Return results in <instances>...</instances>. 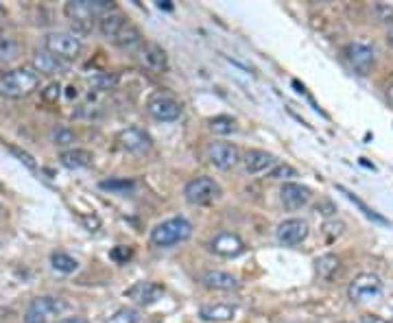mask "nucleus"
<instances>
[{"label":"nucleus","mask_w":393,"mask_h":323,"mask_svg":"<svg viewBox=\"0 0 393 323\" xmlns=\"http://www.w3.org/2000/svg\"><path fill=\"white\" fill-rule=\"evenodd\" d=\"M114 9L116 7L110 3V0H70V3H66V7H64V13L72 22L74 35L79 37V35L92 33L94 20Z\"/></svg>","instance_id":"f257e3e1"},{"label":"nucleus","mask_w":393,"mask_h":323,"mask_svg":"<svg viewBox=\"0 0 393 323\" xmlns=\"http://www.w3.org/2000/svg\"><path fill=\"white\" fill-rule=\"evenodd\" d=\"M40 87V75L28 66L7 70L0 77V94L7 98H24Z\"/></svg>","instance_id":"f03ea898"},{"label":"nucleus","mask_w":393,"mask_h":323,"mask_svg":"<svg viewBox=\"0 0 393 323\" xmlns=\"http://www.w3.org/2000/svg\"><path fill=\"white\" fill-rule=\"evenodd\" d=\"M192 236V225L184 216L166 218L160 225L151 229V243L156 247H173L177 243H184Z\"/></svg>","instance_id":"7ed1b4c3"},{"label":"nucleus","mask_w":393,"mask_h":323,"mask_svg":"<svg viewBox=\"0 0 393 323\" xmlns=\"http://www.w3.org/2000/svg\"><path fill=\"white\" fill-rule=\"evenodd\" d=\"M44 49H47L51 55H55L57 60L70 62V60H77V57H79L83 44L74 33L53 31V33L47 35V40H44Z\"/></svg>","instance_id":"20e7f679"},{"label":"nucleus","mask_w":393,"mask_h":323,"mask_svg":"<svg viewBox=\"0 0 393 323\" xmlns=\"http://www.w3.org/2000/svg\"><path fill=\"white\" fill-rule=\"evenodd\" d=\"M64 302L59 297H35L24 311V323H53L64 313Z\"/></svg>","instance_id":"39448f33"},{"label":"nucleus","mask_w":393,"mask_h":323,"mask_svg":"<svg viewBox=\"0 0 393 323\" xmlns=\"http://www.w3.org/2000/svg\"><path fill=\"white\" fill-rule=\"evenodd\" d=\"M184 197L192 205H206L221 197V186L212 177H194L186 184Z\"/></svg>","instance_id":"423d86ee"},{"label":"nucleus","mask_w":393,"mask_h":323,"mask_svg":"<svg viewBox=\"0 0 393 323\" xmlns=\"http://www.w3.org/2000/svg\"><path fill=\"white\" fill-rule=\"evenodd\" d=\"M383 293V280L376 273H358L350 282L347 288V297L352 302H367L374 299Z\"/></svg>","instance_id":"0eeeda50"},{"label":"nucleus","mask_w":393,"mask_h":323,"mask_svg":"<svg viewBox=\"0 0 393 323\" xmlns=\"http://www.w3.org/2000/svg\"><path fill=\"white\" fill-rule=\"evenodd\" d=\"M345 57L350 66L358 72V75L365 77L367 72L371 70L374 66V60H376V53H374V46L367 44L365 40H356V42H350L345 46Z\"/></svg>","instance_id":"6e6552de"},{"label":"nucleus","mask_w":393,"mask_h":323,"mask_svg":"<svg viewBox=\"0 0 393 323\" xmlns=\"http://www.w3.org/2000/svg\"><path fill=\"white\" fill-rule=\"evenodd\" d=\"M147 112L160 123H173L181 116V105L169 94H156L153 98H149Z\"/></svg>","instance_id":"1a4fd4ad"},{"label":"nucleus","mask_w":393,"mask_h":323,"mask_svg":"<svg viewBox=\"0 0 393 323\" xmlns=\"http://www.w3.org/2000/svg\"><path fill=\"white\" fill-rule=\"evenodd\" d=\"M308 232H310V227L304 218H286V221H282L278 225L276 236L284 247H295L308 238Z\"/></svg>","instance_id":"9d476101"},{"label":"nucleus","mask_w":393,"mask_h":323,"mask_svg":"<svg viewBox=\"0 0 393 323\" xmlns=\"http://www.w3.org/2000/svg\"><path fill=\"white\" fill-rule=\"evenodd\" d=\"M280 199H282V205L286 210H301L304 205L310 203L312 199V193L308 186H301L297 182H284L282 190H280Z\"/></svg>","instance_id":"9b49d317"},{"label":"nucleus","mask_w":393,"mask_h":323,"mask_svg":"<svg viewBox=\"0 0 393 323\" xmlns=\"http://www.w3.org/2000/svg\"><path fill=\"white\" fill-rule=\"evenodd\" d=\"M208 159L212 162L217 168L228 171V168H234L238 164L240 153L230 142H212L208 146Z\"/></svg>","instance_id":"f8f14e48"},{"label":"nucleus","mask_w":393,"mask_h":323,"mask_svg":"<svg viewBox=\"0 0 393 323\" xmlns=\"http://www.w3.org/2000/svg\"><path fill=\"white\" fill-rule=\"evenodd\" d=\"M210 249L217 254V256H223V258H236L245 252V243L243 238L238 236V234H232V232H221L219 236L212 238L210 243Z\"/></svg>","instance_id":"ddd939ff"},{"label":"nucleus","mask_w":393,"mask_h":323,"mask_svg":"<svg viewBox=\"0 0 393 323\" xmlns=\"http://www.w3.org/2000/svg\"><path fill=\"white\" fill-rule=\"evenodd\" d=\"M125 295L129 299H133L135 304H140V306H151V304H156L158 299H162L164 286L158 284V282H135L133 286H129L125 290Z\"/></svg>","instance_id":"4468645a"},{"label":"nucleus","mask_w":393,"mask_h":323,"mask_svg":"<svg viewBox=\"0 0 393 323\" xmlns=\"http://www.w3.org/2000/svg\"><path fill=\"white\" fill-rule=\"evenodd\" d=\"M140 60L149 70H153V72H166V68H169V57H166V51L156 42H144L142 44Z\"/></svg>","instance_id":"2eb2a0df"},{"label":"nucleus","mask_w":393,"mask_h":323,"mask_svg":"<svg viewBox=\"0 0 393 323\" xmlns=\"http://www.w3.org/2000/svg\"><path fill=\"white\" fill-rule=\"evenodd\" d=\"M118 142L129 153H142V151H147L149 146H151V138L144 134L142 129H138V127H129L125 131H120V134H118Z\"/></svg>","instance_id":"dca6fc26"},{"label":"nucleus","mask_w":393,"mask_h":323,"mask_svg":"<svg viewBox=\"0 0 393 323\" xmlns=\"http://www.w3.org/2000/svg\"><path fill=\"white\" fill-rule=\"evenodd\" d=\"M199 282L210 290H234V288H238L236 277L232 273H225V271H206V273H201Z\"/></svg>","instance_id":"f3484780"},{"label":"nucleus","mask_w":393,"mask_h":323,"mask_svg":"<svg viewBox=\"0 0 393 323\" xmlns=\"http://www.w3.org/2000/svg\"><path fill=\"white\" fill-rule=\"evenodd\" d=\"M127 22H129V20L123 16V13L114 9V11L105 13V16L99 18V31L103 33V37H108L110 42H114V40L118 37V33L125 28Z\"/></svg>","instance_id":"a211bd4d"},{"label":"nucleus","mask_w":393,"mask_h":323,"mask_svg":"<svg viewBox=\"0 0 393 323\" xmlns=\"http://www.w3.org/2000/svg\"><path fill=\"white\" fill-rule=\"evenodd\" d=\"M274 166H276V157L262 149H251L245 153V168L249 175H260Z\"/></svg>","instance_id":"6ab92c4d"},{"label":"nucleus","mask_w":393,"mask_h":323,"mask_svg":"<svg viewBox=\"0 0 393 323\" xmlns=\"http://www.w3.org/2000/svg\"><path fill=\"white\" fill-rule=\"evenodd\" d=\"M236 315V311L230 304H210V306H201L199 317L203 321H212V323H221V321H232Z\"/></svg>","instance_id":"aec40b11"},{"label":"nucleus","mask_w":393,"mask_h":323,"mask_svg":"<svg viewBox=\"0 0 393 323\" xmlns=\"http://www.w3.org/2000/svg\"><path fill=\"white\" fill-rule=\"evenodd\" d=\"M92 153L85 151V149H70V151H64L59 155V162H62V166L70 168V171H77V168H87L92 164Z\"/></svg>","instance_id":"412c9836"},{"label":"nucleus","mask_w":393,"mask_h":323,"mask_svg":"<svg viewBox=\"0 0 393 323\" xmlns=\"http://www.w3.org/2000/svg\"><path fill=\"white\" fill-rule=\"evenodd\" d=\"M64 68V64H62V60H57L55 55H51L49 51H37L35 55H33V70L37 72H42V75H55V72H59Z\"/></svg>","instance_id":"4be33fe9"},{"label":"nucleus","mask_w":393,"mask_h":323,"mask_svg":"<svg viewBox=\"0 0 393 323\" xmlns=\"http://www.w3.org/2000/svg\"><path fill=\"white\" fill-rule=\"evenodd\" d=\"M337 190H339V193L347 199V201H352L354 205H356V208L362 212V214H365L367 218H371V221H376V223H381V225H389V221H387V218L385 216H381V214H378L376 210H371L369 208V205L365 203V201H362V199H358L354 193H352V190H347L345 186H337Z\"/></svg>","instance_id":"5701e85b"},{"label":"nucleus","mask_w":393,"mask_h":323,"mask_svg":"<svg viewBox=\"0 0 393 323\" xmlns=\"http://www.w3.org/2000/svg\"><path fill=\"white\" fill-rule=\"evenodd\" d=\"M315 269H317V275L324 277V280H332V275L341 269V260L335 254L319 256L315 260Z\"/></svg>","instance_id":"b1692460"},{"label":"nucleus","mask_w":393,"mask_h":323,"mask_svg":"<svg viewBox=\"0 0 393 323\" xmlns=\"http://www.w3.org/2000/svg\"><path fill=\"white\" fill-rule=\"evenodd\" d=\"M51 264H53V269L59 271V273H74L79 269V262L74 260L72 256L64 254V252H53L51 254Z\"/></svg>","instance_id":"393cba45"},{"label":"nucleus","mask_w":393,"mask_h":323,"mask_svg":"<svg viewBox=\"0 0 393 323\" xmlns=\"http://www.w3.org/2000/svg\"><path fill=\"white\" fill-rule=\"evenodd\" d=\"M210 129L219 136H228L236 129V121L232 119V116H215V119L210 121Z\"/></svg>","instance_id":"a878e982"},{"label":"nucleus","mask_w":393,"mask_h":323,"mask_svg":"<svg viewBox=\"0 0 393 323\" xmlns=\"http://www.w3.org/2000/svg\"><path fill=\"white\" fill-rule=\"evenodd\" d=\"M103 190H110V193H116V195H127L135 188V184L131 180H103L99 184Z\"/></svg>","instance_id":"bb28decb"},{"label":"nucleus","mask_w":393,"mask_h":323,"mask_svg":"<svg viewBox=\"0 0 393 323\" xmlns=\"http://www.w3.org/2000/svg\"><path fill=\"white\" fill-rule=\"evenodd\" d=\"M140 313L135 308H118V311L108 319V323H138Z\"/></svg>","instance_id":"cd10ccee"},{"label":"nucleus","mask_w":393,"mask_h":323,"mask_svg":"<svg viewBox=\"0 0 393 323\" xmlns=\"http://www.w3.org/2000/svg\"><path fill=\"white\" fill-rule=\"evenodd\" d=\"M269 177L271 180H291V177H297V171L289 164H276L269 171Z\"/></svg>","instance_id":"c85d7f7f"},{"label":"nucleus","mask_w":393,"mask_h":323,"mask_svg":"<svg viewBox=\"0 0 393 323\" xmlns=\"http://www.w3.org/2000/svg\"><path fill=\"white\" fill-rule=\"evenodd\" d=\"M374 13L381 22H393V3H376Z\"/></svg>","instance_id":"c756f323"},{"label":"nucleus","mask_w":393,"mask_h":323,"mask_svg":"<svg viewBox=\"0 0 393 323\" xmlns=\"http://www.w3.org/2000/svg\"><path fill=\"white\" fill-rule=\"evenodd\" d=\"M343 229H345V225H343L341 221H330V223H326V225H324V234L328 236V241H335V238H339L341 234H343Z\"/></svg>","instance_id":"7c9ffc66"},{"label":"nucleus","mask_w":393,"mask_h":323,"mask_svg":"<svg viewBox=\"0 0 393 323\" xmlns=\"http://www.w3.org/2000/svg\"><path fill=\"white\" fill-rule=\"evenodd\" d=\"M110 256H112V260H116L118 264H125V262L133 256V249H131V247H114Z\"/></svg>","instance_id":"2f4dec72"},{"label":"nucleus","mask_w":393,"mask_h":323,"mask_svg":"<svg viewBox=\"0 0 393 323\" xmlns=\"http://www.w3.org/2000/svg\"><path fill=\"white\" fill-rule=\"evenodd\" d=\"M53 140H55V144L64 146V144L74 142V134H72V131H68V129H55L53 131Z\"/></svg>","instance_id":"473e14b6"},{"label":"nucleus","mask_w":393,"mask_h":323,"mask_svg":"<svg viewBox=\"0 0 393 323\" xmlns=\"http://www.w3.org/2000/svg\"><path fill=\"white\" fill-rule=\"evenodd\" d=\"M114 83H116V77H114V75H99L97 79H92V85L99 87V90H110Z\"/></svg>","instance_id":"72a5a7b5"},{"label":"nucleus","mask_w":393,"mask_h":323,"mask_svg":"<svg viewBox=\"0 0 393 323\" xmlns=\"http://www.w3.org/2000/svg\"><path fill=\"white\" fill-rule=\"evenodd\" d=\"M59 90H62V87H59V83H51L47 90L42 92V96L47 98V101H57L59 98Z\"/></svg>","instance_id":"f704fd0d"},{"label":"nucleus","mask_w":393,"mask_h":323,"mask_svg":"<svg viewBox=\"0 0 393 323\" xmlns=\"http://www.w3.org/2000/svg\"><path fill=\"white\" fill-rule=\"evenodd\" d=\"M360 323H393V321H389V319H385V317H381V315L369 313V315H362V317H360Z\"/></svg>","instance_id":"c9c22d12"},{"label":"nucleus","mask_w":393,"mask_h":323,"mask_svg":"<svg viewBox=\"0 0 393 323\" xmlns=\"http://www.w3.org/2000/svg\"><path fill=\"white\" fill-rule=\"evenodd\" d=\"M317 212H321L324 216H332V214L337 212V208H335V205H332L330 201H321L319 205H317Z\"/></svg>","instance_id":"e433bc0d"},{"label":"nucleus","mask_w":393,"mask_h":323,"mask_svg":"<svg viewBox=\"0 0 393 323\" xmlns=\"http://www.w3.org/2000/svg\"><path fill=\"white\" fill-rule=\"evenodd\" d=\"M13 153H16L22 162H24V164L28 166V168H35V162H33V157L31 155H28V153H24V151H20V149H16V146H13V149H11Z\"/></svg>","instance_id":"4c0bfd02"},{"label":"nucleus","mask_w":393,"mask_h":323,"mask_svg":"<svg viewBox=\"0 0 393 323\" xmlns=\"http://www.w3.org/2000/svg\"><path fill=\"white\" fill-rule=\"evenodd\" d=\"M83 221H85V225L90 227V232H97L99 225H101V221H99L97 216H92V218H90V216H83Z\"/></svg>","instance_id":"58836bf2"},{"label":"nucleus","mask_w":393,"mask_h":323,"mask_svg":"<svg viewBox=\"0 0 393 323\" xmlns=\"http://www.w3.org/2000/svg\"><path fill=\"white\" fill-rule=\"evenodd\" d=\"M158 7H160V9H166V11H171V9H173L171 0H160V3H158Z\"/></svg>","instance_id":"ea45409f"},{"label":"nucleus","mask_w":393,"mask_h":323,"mask_svg":"<svg viewBox=\"0 0 393 323\" xmlns=\"http://www.w3.org/2000/svg\"><path fill=\"white\" fill-rule=\"evenodd\" d=\"M387 42H389V46L393 49V26L387 31Z\"/></svg>","instance_id":"a19ab883"},{"label":"nucleus","mask_w":393,"mask_h":323,"mask_svg":"<svg viewBox=\"0 0 393 323\" xmlns=\"http://www.w3.org/2000/svg\"><path fill=\"white\" fill-rule=\"evenodd\" d=\"M387 96H389V103H391V105H393V83L387 87Z\"/></svg>","instance_id":"79ce46f5"},{"label":"nucleus","mask_w":393,"mask_h":323,"mask_svg":"<svg viewBox=\"0 0 393 323\" xmlns=\"http://www.w3.org/2000/svg\"><path fill=\"white\" fill-rule=\"evenodd\" d=\"M5 13H7V11H5V7H3V5H0V20H3V18H5Z\"/></svg>","instance_id":"37998d69"}]
</instances>
